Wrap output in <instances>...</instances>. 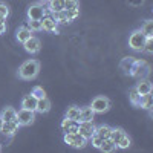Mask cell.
Listing matches in <instances>:
<instances>
[{"instance_id":"ffe728a7","label":"cell","mask_w":153,"mask_h":153,"mask_svg":"<svg viewBox=\"0 0 153 153\" xmlns=\"http://www.w3.org/2000/svg\"><path fill=\"white\" fill-rule=\"evenodd\" d=\"M124 130L123 129H120V127H112L110 129V135H109V139H112V141L115 143V144H118V141L124 136Z\"/></svg>"},{"instance_id":"3957f363","label":"cell","mask_w":153,"mask_h":153,"mask_svg":"<svg viewBox=\"0 0 153 153\" xmlns=\"http://www.w3.org/2000/svg\"><path fill=\"white\" fill-rule=\"evenodd\" d=\"M63 139H65V143L68 146H71L74 149H83L87 144V139L83 135H80L78 132H75V133H65V138H63Z\"/></svg>"},{"instance_id":"e0dca14e","label":"cell","mask_w":153,"mask_h":153,"mask_svg":"<svg viewBox=\"0 0 153 153\" xmlns=\"http://www.w3.org/2000/svg\"><path fill=\"white\" fill-rule=\"evenodd\" d=\"M51 110V101L48 100V97L42 98V100H37V106H35V112L38 113H46Z\"/></svg>"},{"instance_id":"8d00e7d4","label":"cell","mask_w":153,"mask_h":153,"mask_svg":"<svg viewBox=\"0 0 153 153\" xmlns=\"http://www.w3.org/2000/svg\"><path fill=\"white\" fill-rule=\"evenodd\" d=\"M0 152H2V146H0Z\"/></svg>"},{"instance_id":"cb8c5ba5","label":"cell","mask_w":153,"mask_h":153,"mask_svg":"<svg viewBox=\"0 0 153 153\" xmlns=\"http://www.w3.org/2000/svg\"><path fill=\"white\" fill-rule=\"evenodd\" d=\"M130 144H132V139H130V136L127 135V133H124V136L118 141V144H117V149H121V150H127L130 147Z\"/></svg>"},{"instance_id":"52a82bcc","label":"cell","mask_w":153,"mask_h":153,"mask_svg":"<svg viewBox=\"0 0 153 153\" xmlns=\"http://www.w3.org/2000/svg\"><path fill=\"white\" fill-rule=\"evenodd\" d=\"M45 14L46 11L42 3H32L28 8V20H42Z\"/></svg>"},{"instance_id":"d590c367","label":"cell","mask_w":153,"mask_h":153,"mask_svg":"<svg viewBox=\"0 0 153 153\" xmlns=\"http://www.w3.org/2000/svg\"><path fill=\"white\" fill-rule=\"evenodd\" d=\"M42 2H49V0H42Z\"/></svg>"},{"instance_id":"ac0fdd59","label":"cell","mask_w":153,"mask_h":153,"mask_svg":"<svg viewBox=\"0 0 153 153\" xmlns=\"http://www.w3.org/2000/svg\"><path fill=\"white\" fill-rule=\"evenodd\" d=\"M98 150L104 152V153H112V152L117 150V144H115V143L112 141V139L106 138V139H103V143H101V146H100V149H98Z\"/></svg>"},{"instance_id":"d4e9b609","label":"cell","mask_w":153,"mask_h":153,"mask_svg":"<svg viewBox=\"0 0 153 153\" xmlns=\"http://www.w3.org/2000/svg\"><path fill=\"white\" fill-rule=\"evenodd\" d=\"M141 31L144 32V35H146L147 38H152V37H153V22H152V20L144 22L143 28H141Z\"/></svg>"},{"instance_id":"5b68a950","label":"cell","mask_w":153,"mask_h":153,"mask_svg":"<svg viewBox=\"0 0 153 153\" xmlns=\"http://www.w3.org/2000/svg\"><path fill=\"white\" fill-rule=\"evenodd\" d=\"M16 120H17V123L20 126H31L35 121V112L34 110H28V109H20L17 112Z\"/></svg>"},{"instance_id":"6da1fadb","label":"cell","mask_w":153,"mask_h":153,"mask_svg":"<svg viewBox=\"0 0 153 153\" xmlns=\"http://www.w3.org/2000/svg\"><path fill=\"white\" fill-rule=\"evenodd\" d=\"M40 71V63L37 60H26L19 68V76L22 80H34Z\"/></svg>"},{"instance_id":"8992f818","label":"cell","mask_w":153,"mask_h":153,"mask_svg":"<svg viewBox=\"0 0 153 153\" xmlns=\"http://www.w3.org/2000/svg\"><path fill=\"white\" fill-rule=\"evenodd\" d=\"M42 22V29L48 31V32H58V22L52 17V14H45Z\"/></svg>"},{"instance_id":"9c48e42d","label":"cell","mask_w":153,"mask_h":153,"mask_svg":"<svg viewBox=\"0 0 153 153\" xmlns=\"http://www.w3.org/2000/svg\"><path fill=\"white\" fill-rule=\"evenodd\" d=\"M23 46H25V51H26V52L37 54L38 51H40V48H42V42H40V38L31 35V38H28V40L23 43Z\"/></svg>"},{"instance_id":"5bb4252c","label":"cell","mask_w":153,"mask_h":153,"mask_svg":"<svg viewBox=\"0 0 153 153\" xmlns=\"http://www.w3.org/2000/svg\"><path fill=\"white\" fill-rule=\"evenodd\" d=\"M16 117H17V110L14 107H9V106L0 112V118H2L3 121H17Z\"/></svg>"},{"instance_id":"4316f807","label":"cell","mask_w":153,"mask_h":153,"mask_svg":"<svg viewBox=\"0 0 153 153\" xmlns=\"http://www.w3.org/2000/svg\"><path fill=\"white\" fill-rule=\"evenodd\" d=\"M37 100H42V98H45L46 97V92H45V89L42 87V86H35L34 89H32V92H31Z\"/></svg>"},{"instance_id":"603a6c76","label":"cell","mask_w":153,"mask_h":153,"mask_svg":"<svg viewBox=\"0 0 153 153\" xmlns=\"http://www.w3.org/2000/svg\"><path fill=\"white\" fill-rule=\"evenodd\" d=\"M78 117H80V107H78V106H71V107H68V110H66V118H68V120L78 121Z\"/></svg>"},{"instance_id":"2e32d148","label":"cell","mask_w":153,"mask_h":153,"mask_svg":"<svg viewBox=\"0 0 153 153\" xmlns=\"http://www.w3.org/2000/svg\"><path fill=\"white\" fill-rule=\"evenodd\" d=\"M31 35H32V31H31L29 28H26V26H20V28L17 29V32H16L17 40H19L22 45L26 42L28 38H31Z\"/></svg>"},{"instance_id":"7a4b0ae2","label":"cell","mask_w":153,"mask_h":153,"mask_svg":"<svg viewBox=\"0 0 153 153\" xmlns=\"http://www.w3.org/2000/svg\"><path fill=\"white\" fill-rule=\"evenodd\" d=\"M146 42H147V37L141 29H136L129 35V48L133 51H143Z\"/></svg>"},{"instance_id":"83f0119b","label":"cell","mask_w":153,"mask_h":153,"mask_svg":"<svg viewBox=\"0 0 153 153\" xmlns=\"http://www.w3.org/2000/svg\"><path fill=\"white\" fill-rule=\"evenodd\" d=\"M28 28H29L32 32L42 31V22H40V20H28Z\"/></svg>"},{"instance_id":"4fadbf2b","label":"cell","mask_w":153,"mask_h":153,"mask_svg":"<svg viewBox=\"0 0 153 153\" xmlns=\"http://www.w3.org/2000/svg\"><path fill=\"white\" fill-rule=\"evenodd\" d=\"M35 106H37V98L32 94L23 97V100H22V109H28V110H34L35 112Z\"/></svg>"},{"instance_id":"277c9868","label":"cell","mask_w":153,"mask_h":153,"mask_svg":"<svg viewBox=\"0 0 153 153\" xmlns=\"http://www.w3.org/2000/svg\"><path fill=\"white\" fill-rule=\"evenodd\" d=\"M91 107L95 113H104L110 109V100L107 97H103V95H98L92 100L91 103Z\"/></svg>"},{"instance_id":"7402d4cb","label":"cell","mask_w":153,"mask_h":153,"mask_svg":"<svg viewBox=\"0 0 153 153\" xmlns=\"http://www.w3.org/2000/svg\"><path fill=\"white\" fill-rule=\"evenodd\" d=\"M49 9L51 12H60L65 9V0H49Z\"/></svg>"},{"instance_id":"f546056e","label":"cell","mask_w":153,"mask_h":153,"mask_svg":"<svg viewBox=\"0 0 153 153\" xmlns=\"http://www.w3.org/2000/svg\"><path fill=\"white\" fill-rule=\"evenodd\" d=\"M89 141L92 143V146L95 147V149H100V146H101V143H103V138H100L97 133H94L92 136H91V139Z\"/></svg>"},{"instance_id":"484cf974","label":"cell","mask_w":153,"mask_h":153,"mask_svg":"<svg viewBox=\"0 0 153 153\" xmlns=\"http://www.w3.org/2000/svg\"><path fill=\"white\" fill-rule=\"evenodd\" d=\"M129 98H130V103H132L133 106H138V104H139V98H141V95L136 92V89H135V87H132V89H130V92H129Z\"/></svg>"},{"instance_id":"d6a6232c","label":"cell","mask_w":153,"mask_h":153,"mask_svg":"<svg viewBox=\"0 0 153 153\" xmlns=\"http://www.w3.org/2000/svg\"><path fill=\"white\" fill-rule=\"evenodd\" d=\"M6 32V22H0V34Z\"/></svg>"},{"instance_id":"836d02e7","label":"cell","mask_w":153,"mask_h":153,"mask_svg":"<svg viewBox=\"0 0 153 153\" xmlns=\"http://www.w3.org/2000/svg\"><path fill=\"white\" fill-rule=\"evenodd\" d=\"M2 126H3V120L0 118V132H2Z\"/></svg>"},{"instance_id":"ba28073f","label":"cell","mask_w":153,"mask_h":153,"mask_svg":"<svg viewBox=\"0 0 153 153\" xmlns=\"http://www.w3.org/2000/svg\"><path fill=\"white\" fill-rule=\"evenodd\" d=\"M95 124L94 121H83V123H78V133L83 135L87 141L91 139V136L95 133Z\"/></svg>"},{"instance_id":"44dd1931","label":"cell","mask_w":153,"mask_h":153,"mask_svg":"<svg viewBox=\"0 0 153 153\" xmlns=\"http://www.w3.org/2000/svg\"><path fill=\"white\" fill-rule=\"evenodd\" d=\"M110 129H112L110 126H107V124H101V126L95 127V133H97L100 138L106 139V138H109V135H110Z\"/></svg>"},{"instance_id":"4dcf8cb0","label":"cell","mask_w":153,"mask_h":153,"mask_svg":"<svg viewBox=\"0 0 153 153\" xmlns=\"http://www.w3.org/2000/svg\"><path fill=\"white\" fill-rule=\"evenodd\" d=\"M143 51H144V52H147V54H152L153 52V37L152 38H147V42H146Z\"/></svg>"},{"instance_id":"f1b7e54d","label":"cell","mask_w":153,"mask_h":153,"mask_svg":"<svg viewBox=\"0 0 153 153\" xmlns=\"http://www.w3.org/2000/svg\"><path fill=\"white\" fill-rule=\"evenodd\" d=\"M78 6H80L78 0H65V9H66V11L78 9Z\"/></svg>"},{"instance_id":"9a60e30c","label":"cell","mask_w":153,"mask_h":153,"mask_svg":"<svg viewBox=\"0 0 153 153\" xmlns=\"http://www.w3.org/2000/svg\"><path fill=\"white\" fill-rule=\"evenodd\" d=\"M136 92L139 94V95H146V94H152V89H153V86H152V83L149 81V80H141L138 84H136Z\"/></svg>"},{"instance_id":"1f68e13d","label":"cell","mask_w":153,"mask_h":153,"mask_svg":"<svg viewBox=\"0 0 153 153\" xmlns=\"http://www.w3.org/2000/svg\"><path fill=\"white\" fill-rule=\"evenodd\" d=\"M8 16H9V8H8L5 3H0V17L6 20Z\"/></svg>"},{"instance_id":"8fae6325","label":"cell","mask_w":153,"mask_h":153,"mask_svg":"<svg viewBox=\"0 0 153 153\" xmlns=\"http://www.w3.org/2000/svg\"><path fill=\"white\" fill-rule=\"evenodd\" d=\"M94 117H95V112L92 110V107H91V106L80 107V117H78V123H83V121H94Z\"/></svg>"},{"instance_id":"d6986e66","label":"cell","mask_w":153,"mask_h":153,"mask_svg":"<svg viewBox=\"0 0 153 153\" xmlns=\"http://www.w3.org/2000/svg\"><path fill=\"white\" fill-rule=\"evenodd\" d=\"M139 107H143L146 110H150L153 107V98H152V94H146V95H141L139 98Z\"/></svg>"},{"instance_id":"e575fe53","label":"cell","mask_w":153,"mask_h":153,"mask_svg":"<svg viewBox=\"0 0 153 153\" xmlns=\"http://www.w3.org/2000/svg\"><path fill=\"white\" fill-rule=\"evenodd\" d=\"M0 22H5V19H2V17H0Z\"/></svg>"},{"instance_id":"7c38bea8","label":"cell","mask_w":153,"mask_h":153,"mask_svg":"<svg viewBox=\"0 0 153 153\" xmlns=\"http://www.w3.org/2000/svg\"><path fill=\"white\" fill-rule=\"evenodd\" d=\"M61 130L65 133H75V132H78V121H72V120L65 118L63 123H61Z\"/></svg>"},{"instance_id":"30bf717a","label":"cell","mask_w":153,"mask_h":153,"mask_svg":"<svg viewBox=\"0 0 153 153\" xmlns=\"http://www.w3.org/2000/svg\"><path fill=\"white\" fill-rule=\"evenodd\" d=\"M19 127L20 124L17 121H3V126H2V132L6 136H14L17 132H19Z\"/></svg>"}]
</instances>
